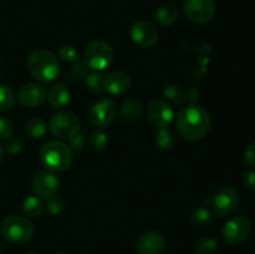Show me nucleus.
<instances>
[{
    "instance_id": "1",
    "label": "nucleus",
    "mask_w": 255,
    "mask_h": 254,
    "mask_svg": "<svg viewBox=\"0 0 255 254\" xmlns=\"http://www.w3.org/2000/svg\"><path fill=\"white\" fill-rule=\"evenodd\" d=\"M177 129L189 141L201 139L211 128V115L201 105L192 104L183 107L176 119Z\"/></svg>"
},
{
    "instance_id": "2",
    "label": "nucleus",
    "mask_w": 255,
    "mask_h": 254,
    "mask_svg": "<svg viewBox=\"0 0 255 254\" xmlns=\"http://www.w3.org/2000/svg\"><path fill=\"white\" fill-rule=\"evenodd\" d=\"M26 66L31 76L42 84L55 81L60 72L57 56L45 49H36L30 52L26 59Z\"/></svg>"
},
{
    "instance_id": "3",
    "label": "nucleus",
    "mask_w": 255,
    "mask_h": 254,
    "mask_svg": "<svg viewBox=\"0 0 255 254\" xmlns=\"http://www.w3.org/2000/svg\"><path fill=\"white\" fill-rule=\"evenodd\" d=\"M40 161L47 171L52 173H62L71 167L74 154L66 143L52 139L47 141L40 149Z\"/></svg>"
},
{
    "instance_id": "4",
    "label": "nucleus",
    "mask_w": 255,
    "mask_h": 254,
    "mask_svg": "<svg viewBox=\"0 0 255 254\" xmlns=\"http://www.w3.org/2000/svg\"><path fill=\"white\" fill-rule=\"evenodd\" d=\"M115 51L109 42L104 40L91 41L84 50V62L94 71H102L114 61Z\"/></svg>"
},
{
    "instance_id": "5",
    "label": "nucleus",
    "mask_w": 255,
    "mask_h": 254,
    "mask_svg": "<svg viewBox=\"0 0 255 254\" xmlns=\"http://www.w3.org/2000/svg\"><path fill=\"white\" fill-rule=\"evenodd\" d=\"M0 231L2 237L10 243H25L31 239L34 234V227L31 222L25 217L12 214L2 221Z\"/></svg>"
},
{
    "instance_id": "6",
    "label": "nucleus",
    "mask_w": 255,
    "mask_h": 254,
    "mask_svg": "<svg viewBox=\"0 0 255 254\" xmlns=\"http://www.w3.org/2000/svg\"><path fill=\"white\" fill-rule=\"evenodd\" d=\"M49 128L60 139H70L80 131V120L70 111H60L51 117Z\"/></svg>"
},
{
    "instance_id": "7",
    "label": "nucleus",
    "mask_w": 255,
    "mask_h": 254,
    "mask_svg": "<svg viewBox=\"0 0 255 254\" xmlns=\"http://www.w3.org/2000/svg\"><path fill=\"white\" fill-rule=\"evenodd\" d=\"M183 12L194 24H207L216 15V4L213 0H184Z\"/></svg>"
},
{
    "instance_id": "8",
    "label": "nucleus",
    "mask_w": 255,
    "mask_h": 254,
    "mask_svg": "<svg viewBox=\"0 0 255 254\" xmlns=\"http://www.w3.org/2000/svg\"><path fill=\"white\" fill-rule=\"evenodd\" d=\"M208 202L214 213L227 217L237 211L239 206V197L236 189L232 187H222Z\"/></svg>"
},
{
    "instance_id": "9",
    "label": "nucleus",
    "mask_w": 255,
    "mask_h": 254,
    "mask_svg": "<svg viewBox=\"0 0 255 254\" xmlns=\"http://www.w3.org/2000/svg\"><path fill=\"white\" fill-rule=\"evenodd\" d=\"M251 229V221L246 216H237L224 224L222 236L227 243L231 246H237V244L243 243L248 238Z\"/></svg>"
},
{
    "instance_id": "10",
    "label": "nucleus",
    "mask_w": 255,
    "mask_h": 254,
    "mask_svg": "<svg viewBox=\"0 0 255 254\" xmlns=\"http://www.w3.org/2000/svg\"><path fill=\"white\" fill-rule=\"evenodd\" d=\"M116 114V104L110 99H101L90 107L89 120L94 126L104 128L114 122Z\"/></svg>"
},
{
    "instance_id": "11",
    "label": "nucleus",
    "mask_w": 255,
    "mask_h": 254,
    "mask_svg": "<svg viewBox=\"0 0 255 254\" xmlns=\"http://www.w3.org/2000/svg\"><path fill=\"white\" fill-rule=\"evenodd\" d=\"M129 36L137 46L142 47V49H148L157 44L159 35L158 30L152 22L146 21V20H138L132 24L131 29H129Z\"/></svg>"
},
{
    "instance_id": "12",
    "label": "nucleus",
    "mask_w": 255,
    "mask_h": 254,
    "mask_svg": "<svg viewBox=\"0 0 255 254\" xmlns=\"http://www.w3.org/2000/svg\"><path fill=\"white\" fill-rule=\"evenodd\" d=\"M59 186V178L56 177V174L50 171L37 172L32 177V191H34L35 196L40 197L41 199H47L54 196V194H56Z\"/></svg>"
},
{
    "instance_id": "13",
    "label": "nucleus",
    "mask_w": 255,
    "mask_h": 254,
    "mask_svg": "<svg viewBox=\"0 0 255 254\" xmlns=\"http://www.w3.org/2000/svg\"><path fill=\"white\" fill-rule=\"evenodd\" d=\"M147 116L151 124L158 128H166L173 121V110L162 100H153L147 107Z\"/></svg>"
},
{
    "instance_id": "14",
    "label": "nucleus",
    "mask_w": 255,
    "mask_h": 254,
    "mask_svg": "<svg viewBox=\"0 0 255 254\" xmlns=\"http://www.w3.org/2000/svg\"><path fill=\"white\" fill-rule=\"evenodd\" d=\"M47 97V92L45 87L40 84H29L22 85L17 91V101L24 107H37L45 102Z\"/></svg>"
},
{
    "instance_id": "15",
    "label": "nucleus",
    "mask_w": 255,
    "mask_h": 254,
    "mask_svg": "<svg viewBox=\"0 0 255 254\" xmlns=\"http://www.w3.org/2000/svg\"><path fill=\"white\" fill-rule=\"evenodd\" d=\"M166 239L158 232H147L143 233L136 243L138 254H161L166 248Z\"/></svg>"
},
{
    "instance_id": "16",
    "label": "nucleus",
    "mask_w": 255,
    "mask_h": 254,
    "mask_svg": "<svg viewBox=\"0 0 255 254\" xmlns=\"http://www.w3.org/2000/svg\"><path fill=\"white\" fill-rule=\"evenodd\" d=\"M131 87V76L125 71H112L105 76L104 91L110 95H122Z\"/></svg>"
},
{
    "instance_id": "17",
    "label": "nucleus",
    "mask_w": 255,
    "mask_h": 254,
    "mask_svg": "<svg viewBox=\"0 0 255 254\" xmlns=\"http://www.w3.org/2000/svg\"><path fill=\"white\" fill-rule=\"evenodd\" d=\"M70 99H71L70 90L62 84L54 85L52 87H50L49 92H47V100H49V104L51 105L54 109H57V110L64 109L65 106L69 105Z\"/></svg>"
},
{
    "instance_id": "18",
    "label": "nucleus",
    "mask_w": 255,
    "mask_h": 254,
    "mask_svg": "<svg viewBox=\"0 0 255 254\" xmlns=\"http://www.w3.org/2000/svg\"><path fill=\"white\" fill-rule=\"evenodd\" d=\"M142 110L143 107H142L141 101H138L137 99H128L122 105L120 117L125 122H134L141 117Z\"/></svg>"
},
{
    "instance_id": "19",
    "label": "nucleus",
    "mask_w": 255,
    "mask_h": 254,
    "mask_svg": "<svg viewBox=\"0 0 255 254\" xmlns=\"http://www.w3.org/2000/svg\"><path fill=\"white\" fill-rule=\"evenodd\" d=\"M178 19V9L173 4H163L157 9L156 20L163 26H171Z\"/></svg>"
},
{
    "instance_id": "20",
    "label": "nucleus",
    "mask_w": 255,
    "mask_h": 254,
    "mask_svg": "<svg viewBox=\"0 0 255 254\" xmlns=\"http://www.w3.org/2000/svg\"><path fill=\"white\" fill-rule=\"evenodd\" d=\"M22 213L30 218H37L42 214L45 209V204L42 199L37 196H30L22 202Z\"/></svg>"
},
{
    "instance_id": "21",
    "label": "nucleus",
    "mask_w": 255,
    "mask_h": 254,
    "mask_svg": "<svg viewBox=\"0 0 255 254\" xmlns=\"http://www.w3.org/2000/svg\"><path fill=\"white\" fill-rule=\"evenodd\" d=\"M26 133L32 138H41L47 131V125L40 117H32L27 121L26 128H25Z\"/></svg>"
},
{
    "instance_id": "22",
    "label": "nucleus",
    "mask_w": 255,
    "mask_h": 254,
    "mask_svg": "<svg viewBox=\"0 0 255 254\" xmlns=\"http://www.w3.org/2000/svg\"><path fill=\"white\" fill-rule=\"evenodd\" d=\"M15 94L6 85H0V111H9L15 105Z\"/></svg>"
},
{
    "instance_id": "23",
    "label": "nucleus",
    "mask_w": 255,
    "mask_h": 254,
    "mask_svg": "<svg viewBox=\"0 0 255 254\" xmlns=\"http://www.w3.org/2000/svg\"><path fill=\"white\" fill-rule=\"evenodd\" d=\"M154 143L159 149H169L174 144V136L169 129L159 128L154 136Z\"/></svg>"
},
{
    "instance_id": "24",
    "label": "nucleus",
    "mask_w": 255,
    "mask_h": 254,
    "mask_svg": "<svg viewBox=\"0 0 255 254\" xmlns=\"http://www.w3.org/2000/svg\"><path fill=\"white\" fill-rule=\"evenodd\" d=\"M104 81L105 75L101 71H94L91 74H87L86 79H85L87 89L92 92L104 91Z\"/></svg>"
},
{
    "instance_id": "25",
    "label": "nucleus",
    "mask_w": 255,
    "mask_h": 254,
    "mask_svg": "<svg viewBox=\"0 0 255 254\" xmlns=\"http://www.w3.org/2000/svg\"><path fill=\"white\" fill-rule=\"evenodd\" d=\"M163 95L167 100H169L173 104L181 105L187 100V96L182 87L177 86V85H168V86L164 87Z\"/></svg>"
},
{
    "instance_id": "26",
    "label": "nucleus",
    "mask_w": 255,
    "mask_h": 254,
    "mask_svg": "<svg viewBox=\"0 0 255 254\" xmlns=\"http://www.w3.org/2000/svg\"><path fill=\"white\" fill-rule=\"evenodd\" d=\"M218 248V243L214 238L211 237H206V238H202L201 241L197 242V244L194 246V254H213L214 252Z\"/></svg>"
},
{
    "instance_id": "27",
    "label": "nucleus",
    "mask_w": 255,
    "mask_h": 254,
    "mask_svg": "<svg viewBox=\"0 0 255 254\" xmlns=\"http://www.w3.org/2000/svg\"><path fill=\"white\" fill-rule=\"evenodd\" d=\"M212 218V212L208 207L201 206L198 208H196L193 211L191 216V221L193 222L197 226H202V224H206L207 222L211 221Z\"/></svg>"
},
{
    "instance_id": "28",
    "label": "nucleus",
    "mask_w": 255,
    "mask_h": 254,
    "mask_svg": "<svg viewBox=\"0 0 255 254\" xmlns=\"http://www.w3.org/2000/svg\"><path fill=\"white\" fill-rule=\"evenodd\" d=\"M57 55L61 60L67 62H76L80 59V52L72 45H64L59 49Z\"/></svg>"
},
{
    "instance_id": "29",
    "label": "nucleus",
    "mask_w": 255,
    "mask_h": 254,
    "mask_svg": "<svg viewBox=\"0 0 255 254\" xmlns=\"http://www.w3.org/2000/svg\"><path fill=\"white\" fill-rule=\"evenodd\" d=\"M107 142H109L107 134L102 131H95L91 134V137H90V144H91V147L95 149H99V151H101V149H104L107 146Z\"/></svg>"
},
{
    "instance_id": "30",
    "label": "nucleus",
    "mask_w": 255,
    "mask_h": 254,
    "mask_svg": "<svg viewBox=\"0 0 255 254\" xmlns=\"http://www.w3.org/2000/svg\"><path fill=\"white\" fill-rule=\"evenodd\" d=\"M47 211L51 214H60L65 209V201L61 197L54 194L52 197L47 198Z\"/></svg>"
},
{
    "instance_id": "31",
    "label": "nucleus",
    "mask_w": 255,
    "mask_h": 254,
    "mask_svg": "<svg viewBox=\"0 0 255 254\" xmlns=\"http://www.w3.org/2000/svg\"><path fill=\"white\" fill-rule=\"evenodd\" d=\"M12 124L6 117H0V139H7L11 137Z\"/></svg>"
},
{
    "instance_id": "32",
    "label": "nucleus",
    "mask_w": 255,
    "mask_h": 254,
    "mask_svg": "<svg viewBox=\"0 0 255 254\" xmlns=\"http://www.w3.org/2000/svg\"><path fill=\"white\" fill-rule=\"evenodd\" d=\"M70 141V148L75 149V151H81L84 148L85 143H86V136L84 133L77 132L74 137L69 139Z\"/></svg>"
},
{
    "instance_id": "33",
    "label": "nucleus",
    "mask_w": 255,
    "mask_h": 254,
    "mask_svg": "<svg viewBox=\"0 0 255 254\" xmlns=\"http://www.w3.org/2000/svg\"><path fill=\"white\" fill-rule=\"evenodd\" d=\"M87 69H89V67L85 65V62L77 61L76 64L71 67V70H70V75H71L74 79H81V77H86Z\"/></svg>"
},
{
    "instance_id": "34",
    "label": "nucleus",
    "mask_w": 255,
    "mask_h": 254,
    "mask_svg": "<svg viewBox=\"0 0 255 254\" xmlns=\"http://www.w3.org/2000/svg\"><path fill=\"white\" fill-rule=\"evenodd\" d=\"M22 142L19 138H7L5 144V151L10 154H16L21 151Z\"/></svg>"
},
{
    "instance_id": "35",
    "label": "nucleus",
    "mask_w": 255,
    "mask_h": 254,
    "mask_svg": "<svg viewBox=\"0 0 255 254\" xmlns=\"http://www.w3.org/2000/svg\"><path fill=\"white\" fill-rule=\"evenodd\" d=\"M244 162L251 168H255V142L249 144L244 151Z\"/></svg>"
},
{
    "instance_id": "36",
    "label": "nucleus",
    "mask_w": 255,
    "mask_h": 254,
    "mask_svg": "<svg viewBox=\"0 0 255 254\" xmlns=\"http://www.w3.org/2000/svg\"><path fill=\"white\" fill-rule=\"evenodd\" d=\"M243 183L248 189L255 191V171H248L244 173Z\"/></svg>"
},
{
    "instance_id": "37",
    "label": "nucleus",
    "mask_w": 255,
    "mask_h": 254,
    "mask_svg": "<svg viewBox=\"0 0 255 254\" xmlns=\"http://www.w3.org/2000/svg\"><path fill=\"white\" fill-rule=\"evenodd\" d=\"M2 158H4V149H2V147L0 146V163H1Z\"/></svg>"
},
{
    "instance_id": "38",
    "label": "nucleus",
    "mask_w": 255,
    "mask_h": 254,
    "mask_svg": "<svg viewBox=\"0 0 255 254\" xmlns=\"http://www.w3.org/2000/svg\"><path fill=\"white\" fill-rule=\"evenodd\" d=\"M1 252H2V243L0 242V253H1Z\"/></svg>"
},
{
    "instance_id": "39",
    "label": "nucleus",
    "mask_w": 255,
    "mask_h": 254,
    "mask_svg": "<svg viewBox=\"0 0 255 254\" xmlns=\"http://www.w3.org/2000/svg\"><path fill=\"white\" fill-rule=\"evenodd\" d=\"M55 254H65V253H62V252H57V253H55Z\"/></svg>"
},
{
    "instance_id": "40",
    "label": "nucleus",
    "mask_w": 255,
    "mask_h": 254,
    "mask_svg": "<svg viewBox=\"0 0 255 254\" xmlns=\"http://www.w3.org/2000/svg\"><path fill=\"white\" fill-rule=\"evenodd\" d=\"M29 254H39V253H29Z\"/></svg>"
}]
</instances>
